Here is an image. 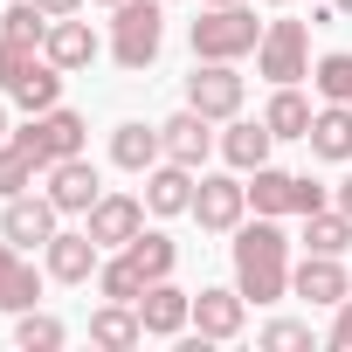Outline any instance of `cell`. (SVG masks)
Masks as SVG:
<instances>
[{"label": "cell", "mask_w": 352, "mask_h": 352, "mask_svg": "<svg viewBox=\"0 0 352 352\" xmlns=\"http://www.w3.org/2000/svg\"><path fill=\"white\" fill-rule=\"evenodd\" d=\"M69 331H63V318H49V311H21V324H14V345L21 352H56Z\"/></svg>", "instance_id": "1f68e13d"}, {"label": "cell", "mask_w": 352, "mask_h": 352, "mask_svg": "<svg viewBox=\"0 0 352 352\" xmlns=\"http://www.w3.org/2000/svg\"><path fill=\"white\" fill-rule=\"evenodd\" d=\"M311 83H318V97H324V104H352V49H331V56H318Z\"/></svg>", "instance_id": "f546056e"}, {"label": "cell", "mask_w": 352, "mask_h": 352, "mask_svg": "<svg viewBox=\"0 0 352 352\" xmlns=\"http://www.w3.org/2000/svg\"><path fill=\"white\" fill-rule=\"evenodd\" d=\"M263 124H270L276 138H304V131H311V104L297 97V83H276V97H270Z\"/></svg>", "instance_id": "4316f807"}, {"label": "cell", "mask_w": 352, "mask_h": 352, "mask_svg": "<svg viewBox=\"0 0 352 352\" xmlns=\"http://www.w3.org/2000/svg\"><path fill=\"white\" fill-rule=\"evenodd\" d=\"M124 256L145 270V283H159V276H173V263H180V242H173L166 228H138V235L124 242Z\"/></svg>", "instance_id": "603a6c76"}, {"label": "cell", "mask_w": 352, "mask_h": 352, "mask_svg": "<svg viewBox=\"0 0 352 352\" xmlns=\"http://www.w3.org/2000/svg\"><path fill=\"white\" fill-rule=\"evenodd\" d=\"M35 8H42L49 21H63V14H76V8H83V0H35Z\"/></svg>", "instance_id": "8d00e7d4"}, {"label": "cell", "mask_w": 352, "mask_h": 352, "mask_svg": "<svg viewBox=\"0 0 352 352\" xmlns=\"http://www.w3.org/2000/svg\"><path fill=\"white\" fill-rule=\"evenodd\" d=\"M35 63H42V49H28V42H0V90H14Z\"/></svg>", "instance_id": "d6a6232c"}, {"label": "cell", "mask_w": 352, "mask_h": 352, "mask_svg": "<svg viewBox=\"0 0 352 352\" xmlns=\"http://www.w3.org/2000/svg\"><path fill=\"white\" fill-rule=\"evenodd\" d=\"M331 8H338V14H352V0H331Z\"/></svg>", "instance_id": "ab89813d"}, {"label": "cell", "mask_w": 352, "mask_h": 352, "mask_svg": "<svg viewBox=\"0 0 352 352\" xmlns=\"http://www.w3.org/2000/svg\"><path fill=\"white\" fill-rule=\"evenodd\" d=\"M159 145H166V159H180V166L201 173V159H208L221 138H214V118H201V111L187 104V111H173V118L159 124Z\"/></svg>", "instance_id": "4fadbf2b"}, {"label": "cell", "mask_w": 352, "mask_h": 352, "mask_svg": "<svg viewBox=\"0 0 352 352\" xmlns=\"http://www.w3.org/2000/svg\"><path fill=\"white\" fill-rule=\"evenodd\" d=\"M97 290H104L111 304H138V297H145V270H138V263L118 249L111 263H97Z\"/></svg>", "instance_id": "83f0119b"}, {"label": "cell", "mask_w": 352, "mask_h": 352, "mask_svg": "<svg viewBox=\"0 0 352 352\" xmlns=\"http://www.w3.org/2000/svg\"><path fill=\"white\" fill-rule=\"evenodd\" d=\"M42 304V276H35V263H21V249L0 235V311H35Z\"/></svg>", "instance_id": "e0dca14e"}, {"label": "cell", "mask_w": 352, "mask_h": 352, "mask_svg": "<svg viewBox=\"0 0 352 352\" xmlns=\"http://www.w3.org/2000/svg\"><path fill=\"white\" fill-rule=\"evenodd\" d=\"M83 131H90V124H83L76 111H63V104H56V111H42V118H28V124H21L14 138H21V145H28V152L42 159V173H49L56 159H69V152H83Z\"/></svg>", "instance_id": "52a82bcc"}, {"label": "cell", "mask_w": 352, "mask_h": 352, "mask_svg": "<svg viewBox=\"0 0 352 352\" xmlns=\"http://www.w3.org/2000/svg\"><path fill=\"white\" fill-rule=\"evenodd\" d=\"M42 56L69 76V69H90L97 63V35H90V21H76V14H63V21H49V42H42Z\"/></svg>", "instance_id": "ac0fdd59"}, {"label": "cell", "mask_w": 352, "mask_h": 352, "mask_svg": "<svg viewBox=\"0 0 352 352\" xmlns=\"http://www.w3.org/2000/svg\"><path fill=\"white\" fill-rule=\"evenodd\" d=\"M166 42V0H118V21H111V56L118 69H152Z\"/></svg>", "instance_id": "3957f363"}, {"label": "cell", "mask_w": 352, "mask_h": 352, "mask_svg": "<svg viewBox=\"0 0 352 352\" xmlns=\"http://www.w3.org/2000/svg\"><path fill=\"white\" fill-rule=\"evenodd\" d=\"M8 97H14V104H21L28 118H42V111H56V104H63V69H56V63L42 56V63H35V69H28V76H21V83L8 90Z\"/></svg>", "instance_id": "cb8c5ba5"}, {"label": "cell", "mask_w": 352, "mask_h": 352, "mask_svg": "<svg viewBox=\"0 0 352 352\" xmlns=\"http://www.w3.org/2000/svg\"><path fill=\"white\" fill-rule=\"evenodd\" d=\"M290 297H304V304H345L352 297V276H345V256H311L304 249V263L290 270Z\"/></svg>", "instance_id": "8fae6325"}, {"label": "cell", "mask_w": 352, "mask_h": 352, "mask_svg": "<svg viewBox=\"0 0 352 352\" xmlns=\"http://www.w3.org/2000/svg\"><path fill=\"white\" fill-rule=\"evenodd\" d=\"M318 208H331V187H324V180H311V173H297V194H290V214H318Z\"/></svg>", "instance_id": "e575fe53"}, {"label": "cell", "mask_w": 352, "mask_h": 352, "mask_svg": "<svg viewBox=\"0 0 352 352\" xmlns=\"http://www.w3.org/2000/svg\"><path fill=\"white\" fill-rule=\"evenodd\" d=\"M8 138H14V131H8V111H0V145H8Z\"/></svg>", "instance_id": "f35d334b"}, {"label": "cell", "mask_w": 352, "mask_h": 352, "mask_svg": "<svg viewBox=\"0 0 352 352\" xmlns=\"http://www.w3.org/2000/svg\"><path fill=\"white\" fill-rule=\"evenodd\" d=\"M0 42H28V49H42V42H49V14L35 8V0H14V8L0 14Z\"/></svg>", "instance_id": "4dcf8cb0"}, {"label": "cell", "mask_w": 352, "mask_h": 352, "mask_svg": "<svg viewBox=\"0 0 352 352\" xmlns=\"http://www.w3.org/2000/svg\"><path fill=\"white\" fill-rule=\"evenodd\" d=\"M208 8H228V0H208Z\"/></svg>", "instance_id": "60d3db41"}, {"label": "cell", "mask_w": 352, "mask_h": 352, "mask_svg": "<svg viewBox=\"0 0 352 352\" xmlns=\"http://www.w3.org/2000/svg\"><path fill=\"white\" fill-rule=\"evenodd\" d=\"M304 249H311V256H345V249H352V214H345V208L304 214Z\"/></svg>", "instance_id": "d4e9b609"}, {"label": "cell", "mask_w": 352, "mask_h": 352, "mask_svg": "<svg viewBox=\"0 0 352 352\" xmlns=\"http://www.w3.org/2000/svg\"><path fill=\"white\" fill-rule=\"evenodd\" d=\"M194 166H180V159H159L152 173H145V208L152 214H194Z\"/></svg>", "instance_id": "2e32d148"}, {"label": "cell", "mask_w": 352, "mask_h": 352, "mask_svg": "<svg viewBox=\"0 0 352 352\" xmlns=\"http://www.w3.org/2000/svg\"><path fill=\"white\" fill-rule=\"evenodd\" d=\"M263 345H270V352H311V324L276 318V324H263Z\"/></svg>", "instance_id": "836d02e7"}, {"label": "cell", "mask_w": 352, "mask_h": 352, "mask_svg": "<svg viewBox=\"0 0 352 352\" xmlns=\"http://www.w3.org/2000/svg\"><path fill=\"white\" fill-rule=\"evenodd\" d=\"M304 145H311L318 159H352V104H324V111H311Z\"/></svg>", "instance_id": "7402d4cb"}, {"label": "cell", "mask_w": 352, "mask_h": 352, "mask_svg": "<svg viewBox=\"0 0 352 352\" xmlns=\"http://www.w3.org/2000/svg\"><path fill=\"white\" fill-rule=\"evenodd\" d=\"M42 256H49V276H56V283H90L97 263H104V249L90 242V228H56Z\"/></svg>", "instance_id": "5bb4252c"}, {"label": "cell", "mask_w": 352, "mask_h": 352, "mask_svg": "<svg viewBox=\"0 0 352 352\" xmlns=\"http://www.w3.org/2000/svg\"><path fill=\"white\" fill-rule=\"evenodd\" d=\"M249 214V180L228 166V173H201V187H194V221L208 235H235Z\"/></svg>", "instance_id": "277c9868"}, {"label": "cell", "mask_w": 352, "mask_h": 352, "mask_svg": "<svg viewBox=\"0 0 352 352\" xmlns=\"http://www.w3.org/2000/svg\"><path fill=\"white\" fill-rule=\"evenodd\" d=\"M256 76H270V83L311 76V28L304 21H270L263 42H256Z\"/></svg>", "instance_id": "5b68a950"}, {"label": "cell", "mask_w": 352, "mask_h": 352, "mask_svg": "<svg viewBox=\"0 0 352 352\" xmlns=\"http://www.w3.org/2000/svg\"><path fill=\"white\" fill-rule=\"evenodd\" d=\"M263 28H270V21H256V8L228 0V8H208V14L187 28V42H194V63H242V56H256Z\"/></svg>", "instance_id": "7a4b0ae2"}, {"label": "cell", "mask_w": 352, "mask_h": 352, "mask_svg": "<svg viewBox=\"0 0 352 352\" xmlns=\"http://www.w3.org/2000/svg\"><path fill=\"white\" fill-rule=\"evenodd\" d=\"M104 8H118V0H104Z\"/></svg>", "instance_id": "7bdbcfd3"}, {"label": "cell", "mask_w": 352, "mask_h": 352, "mask_svg": "<svg viewBox=\"0 0 352 352\" xmlns=\"http://www.w3.org/2000/svg\"><path fill=\"white\" fill-rule=\"evenodd\" d=\"M270 145H276V131H270L263 118H228V131H221V159H228L235 173L270 166Z\"/></svg>", "instance_id": "d6986e66"}, {"label": "cell", "mask_w": 352, "mask_h": 352, "mask_svg": "<svg viewBox=\"0 0 352 352\" xmlns=\"http://www.w3.org/2000/svg\"><path fill=\"white\" fill-rule=\"evenodd\" d=\"M145 214H152L145 201H131V194H104V201L83 214V228H90V242H97V249H124V242L145 228Z\"/></svg>", "instance_id": "7c38bea8"}, {"label": "cell", "mask_w": 352, "mask_h": 352, "mask_svg": "<svg viewBox=\"0 0 352 352\" xmlns=\"http://www.w3.org/2000/svg\"><path fill=\"white\" fill-rule=\"evenodd\" d=\"M145 338V324H138V304H97L90 311V345H104V352H131Z\"/></svg>", "instance_id": "ffe728a7"}, {"label": "cell", "mask_w": 352, "mask_h": 352, "mask_svg": "<svg viewBox=\"0 0 352 352\" xmlns=\"http://www.w3.org/2000/svg\"><path fill=\"white\" fill-rule=\"evenodd\" d=\"M138 324H145V338H180V331L194 324V290H180L173 276L145 283V297H138Z\"/></svg>", "instance_id": "30bf717a"}, {"label": "cell", "mask_w": 352, "mask_h": 352, "mask_svg": "<svg viewBox=\"0 0 352 352\" xmlns=\"http://www.w3.org/2000/svg\"><path fill=\"white\" fill-rule=\"evenodd\" d=\"M187 104H194L201 118H214V124L242 118V69H235V63H194V76H187Z\"/></svg>", "instance_id": "8992f818"}, {"label": "cell", "mask_w": 352, "mask_h": 352, "mask_svg": "<svg viewBox=\"0 0 352 352\" xmlns=\"http://www.w3.org/2000/svg\"><path fill=\"white\" fill-rule=\"evenodd\" d=\"M270 8H290V0H270Z\"/></svg>", "instance_id": "b9f144b4"}, {"label": "cell", "mask_w": 352, "mask_h": 352, "mask_svg": "<svg viewBox=\"0 0 352 352\" xmlns=\"http://www.w3.org/2000/svg\"><path fill=\"white\" fill-rule=\"evenodd\" d=\"M159 159H166L159 124H118V131H111V166H124V173H152Z\"/></svg>", "instance_id": "44dd1931"}, {"label": "cell", "mask_w": 352, "mask_h": 352, "mask_svg": "<svg viewBox=\"0 0 352 352\" xmlns=\"http://www.w3.org/2000/svg\"><path fill=\"white\" fill-rule=\"evenodd\" d=\"M331 352H352V297H345L338 318H331Z\"/></svg>", "instance_id": "d590c367"}, {"label": "cell", "mask_w": 352, "mask_h": 352, "mask_svg": "<svg viewBox=\"0 0 352 352\" xmlns=\"http://www.w3.org/2000/svg\"><path fill=\"white\" fill-rule=\"evenodd\" d=\"M290 194H297V173L256 166V180H249V208H256V214H290Z\"/></svg>", "instance_id": "484cf974"}, {"label": "cell", "mask_w": 352, "mask_h": 352, "mask_svg": "<svg viewBox=\"0 0 352 352\" xmlns=\"http://www.w3.org/2000/svg\"><path fill=\"white\" fill-rule=\"evenodd\" d=\"M331 208H345V214H352V173H345V180L331 187Z\"/></svg>", "instance_id": "74e56055"}, {"label": "cell", "mask_w": 352, "mask_h": 352, "mask_svg": "<svg viewBox=\"0 0 352 352\" xmlns=\"http://www.w3.org/2000/svg\"><path fill=\"white\" fill-rule=\"evenodd\" d=\"M56 221H63V208L49 201V194H14L8 208H0V235H8L14 249H49V235H56Z\"/></svg>", "instance_id": "ba28073f"}, {"label": "cell", "mask_w": 352, "mask_h": 352, "mask_svg": "<svg viewBox=\"0 0 352 352\" xmlns=\"http://www.w3.org/2000/svg\"><path fill=\"white\" fill-rule=\"evenodd\" d=\"M235 290L249 304L290 297V235L276 228V214H256L235 228Z\"/></svg>", "instance_id": "6da1fadb"}, {"label": "cell", "mask_w": 352, "mask_h": 352, "mask_svg": "<svg viewBox=\"0 0 352 352\" xmlns=\"http://www.w3.org/2000/svg\"><path fill=\"white\" fill-rule=\"evenodd\" d=\"M35 173H42V159H35L21 138H8V145H0V201L28 194V187H35Z\"/></svg>", "instance_id": "f1b7e54d"}, {"label": "cell", "mask_w": 352, "mask_h": 352, "mask_svg": "<svg viewBox=\"0 0 352 352\" xmlns=\"http://www.w3.org/2000/svg\"><path fill=\"white\" fill-rule=\"evenodd\" d=\"M242 324H249V297L242 290H201L194 297V331L201 338L228 345V338H242Z\"/></svg>", "instance_id": "9a60e30c"}, {"label": "cell", "mask_w": 352, "mask_h": 352, "mask_svg": "<svg viewBox=\"0 0 352 352\" xmlns=\"http://www.w3.org/2000/svg\"><path fill=\"white\" fill-rule=\"evenodd\" d=\"M42 180H49L42 194H49V201H56L63 214H90V208L104 201V180H97V166H90L83 152H69V159H56V166L42 173Z\"/></svg>", "instance_id": "9c48e42d"}]
</instances>
